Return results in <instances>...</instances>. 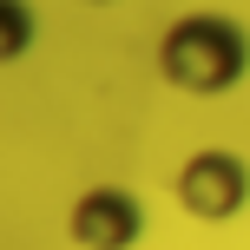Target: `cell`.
<instances>
[{"instance_id": "cell-1", "label": "cell", "mask_w": 250, "mask_h": 250, "mask_svg": "<svg viewBox=\"0 0 250 250\" xmlns=\"http://www.w3.org/2000/svg\"><path fill=\"white\" fill-rule=\"evenodd\" d=\"M158 73L191 99H217L250 73V33L230 13H178L158 33Z\"/></svg>"}, {"instance_id": "cell-2", "label": "cell", "mask_w": 250, "mask_h": 250, "mask_svg": "<svg viewBox=\"0 0 250 250\" xmlns=\"http://www.w3.org/2000/svg\"><path fill=\"white\" fill-rule=\"evenodd\" d=\"M171 191H178V204H185V217H198V224H230V217L250 204V165L237 151H224V145H204V151H191V158L178 165Z\"/></svg>"}, {"instance_id": "cell-3", "label": "cell", "mask_w": 250, "mask_h": 250, "mask_svg": "<svg viewBox=\"0 0 250 250\" xmlns=\"http://www.w3.org/2000/svg\"><path fill=\"white\" fill-rule=\"evenodd\" d=\"M66 237L79 250H132L145 237V204L125 185H86L66 211Z\"/></svg>"}, {"instance_id": "cell-4", "label": "cell", "mask_w": 250, "mask_h": 250, "mask_svg": "<svg viewBox=\"0 0 250 250\" xmlns=\"http://www.w3.org/2000/svg\"><path fill=\"white\" fill-rule=\"evenodd\" d=\"M33 46V7L26 0H0V66H13Z\"/></svg>"}, {"instance_id": "cell-5", "label": "cell", "mask_w": 250, "mask_h": 250, "mask_svg": "<svg viewBox=\"0 0 250 250\" xmlns=\"http://www.w3.org/2000/svg\"><path fill=\"white\" fill-rule=\"evenodd\" d=\"M92 7H105V0H92Z\"/></svg>"}]
</instances>
